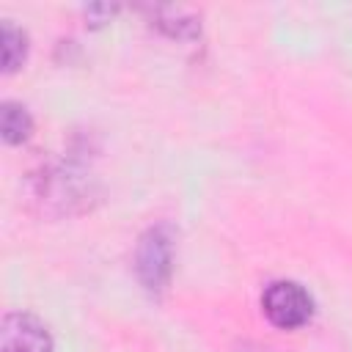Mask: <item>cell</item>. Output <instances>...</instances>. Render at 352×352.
I'll use <instances>...</instances> for the list:
<instances>
[{"label": "cell", "mask_w": 352, "mask_h": 352, "mask_svg": "<svg viewBox=\"0 0 352 352\" xmlns=\"http://www.w3.org/2000/svg\"><path fill=\"white\" fill-rule=\"evenodd\" d=\"M170 270H173V234L165 223H160V226H151L138 239L135 272L146 292L160 294L170 280Z\"/></svg>", "instance_id": "1"}, {"label": "cell", "mask_w": 352, "mask_h": 352, "mask_svg": "<svg viewBox=\"0 0 352 352\" xmlns=\"http://www.w3.org/2000/svg\"><path fill=\"white\" fill-rule=\"evenodd\" d=\"M261 311L270 319V324H275L280 330H297L311 319L314 300L300 283L275 280L261 294Z\"/></svg>", "instance_id": "2"}, {"label": "cell", "mask_w": 352, "mask_h": 352, "mask_svg": "<svg viewBox=\"0 0 352 352\" xmlns=\"http://www.w3.org/2000/svg\"><path fill=\"white\" fill-rule=\"evenodd\" d=\"M0 129H3V140L8 146H22L33 135V118H30L28 107L19 102H3Z\"/></svg>", "instance_id": "4"}, {"label": "cell", "mask_w": 352, "mask_h": 352, "mask_svg": "<svg viewBox=\"0 0 352 352\" xmlns=\"http://www.w3.org/2000/svg\"><path fill=\"white\" fill-rule=\"evenodd\" d=\"M162 11L170 16V19H165V16H160L157 11H151L154 16H157V28L162 30V33H168V36H173V38H192V36H198L201 33V22L195 19V14L192 11H187V8H165L162 6Z\"/></svg>", "instance_id": "5"}, {"label": "cell", "mask_w": 352, "mask_h": 352, "mask_svg": "<svg viewBox=\"0 0 352 352\" xmlns=\"http://www.w3.org/2000/svg\"><path fill=\"white\" fill-rule=\"evenodd\" d=\"M0 352H52L47 324L30 314H6L0 324Z\"/></svg>", "instance_id": "3"}, {"label": "cell", "mask_w": 352, "mask_h": 352, "mask_svg": "<svg viewBox=\"0 0 352 352\" xmlns=\"http://www.w3.org/2000/svg\"><path fill=\"white\" fill-rule=\"evenodd\" d=\"M28 58V33L11 25L8 19L3 22V72L14 74Z\"/></svg>", "instance_id": "6"}]
</instances>
